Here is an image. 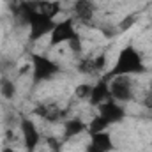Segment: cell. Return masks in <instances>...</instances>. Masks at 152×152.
<instances>
[{
    "instance_id": "1",
    "label": "cell",
    "mask_w": 152,
    "mask_h": 152,
    "mask_svg": "<svg viewBox=\"0 0 152 152\" xmlns=\"http://www.w3.org/2000/svg\"><path fill=\"white\" fill-rule=\"evenodd\" d=\"M147 71V66L143 62V57L140 55V51L133 46H126L120 50L117 60H115L113 67L106 73L104 80H112L115 76H136L143 75Z\"/></svg>"
},
{
    "instance_id": "2",
    "label": "cell",
    "mask_w": 152,
    "mask_h": 152,
    "mask_svg": "<svg viewBox=\"0 0 152 152\" xmlns=\"http://www.w3.org/2000/svg\"><path fill=\"white\" fill-rule=\"evenodd\" d=\"M30 69H32L34 83L48 81L60 73V66L55 60H51L44 55H37V53L30 55Z\"/></svg>"
},
{
    "instance_id": "3",
    "label": "cell",
    "mask_w": 152,
    "mask_h": 152,
    "mask_svg": "<svg viewBox=\"0 0 152 152\" xmlns=\"http://www.w3.org/2000/svg\"><path fill=\"white\" fill-rule=\"evenodd\" d=\"M78 37L80 36L76 32L75 18H67V20H62V21H57L55 28L50 34V46L55 48V46H60L64 42H71Z\"/></svg>"
},
{
    "instance_id": "4",
    "label": "cell",
    "mask_w": 152,
    "mask_h": 152,
    "mask_svg": "<svg viewBox=\"0 0 152 152\" xmlns=\"http://www.w3.org/2000/svg\"><path fill=\"white\" fill-rule=\"evenodd\" d=\"M110 85V94L115 101L118 103H127L133 99V83H131V76H115L112 80H108Z\"/></svg>"
},
{
    "instance_id": "5",
    "label": "cell",
    "mask_w": 152,
    "mask_h": 152,
    "mask_svg": "<svg viewBox=\"0 0 152 152\" xmlns=\"http://www.w3.org/2000/svg\"><path fill=\"white\" fill-rule=\"evenodd\" d=\"M20 131L23 136L25 149L28 152H34L41 143V133H39L37 126L34 124V120L30 117H21L20 118Z\"/></svg>"
},
{
    "instance_id": "6",
    "label": "cell",
    "mask_w": 152,
    "mask_h": 152,
    "mask_svg": "<svg viewBox=\"0 0 152 152\" xmlns=\"http://www.w3.org/2000/svg\"><path fill=\"white\" fill-rule=\"evenodd\" d=\"M97 108H99V113L97 115H99L108 126L117 124V122H122V120L126 118V108L122 106V103L115 101L113 97H110L108 101H104V103L99 104Z\"/></svg>"
},
{
    "instance_id": "7",
    "label": "cell",
    "mask_w": 152,
    "mask_h": 152,
    "mask_svg": "<svg viewBox=\"0 0 152 152\" xmlns=\"http://www.w3.org/2000/svg\"><path fill=\"white\" fill-rule=\"evenodd\" d=\"M90 140L85 147V152H112L115 149L113 136L108 131H97V133H88Z\"/></svg>"
},
{
    "instance_id": "8",
    "label": "cell",
    "mask_w": 152,
    "mask_h": 152,
    "mask_svg": "<svg viewBox=\"0 0 152 152\" xmlns=\"http://www.w3.org/2000/svg\"><path fill=\"white\" fill-rule=\"evenodd\" d=\"M112 97V94H110V85H108V80H99L96 85H92V90H90V96H88V101H90V104H94V106H99V104H103L104 101H108Z\"/></svg>"
},
{
    "instance_id": "9",
    "label": "cell",
    "mask_w": 152,
    "mask_h": 152,
    "mask_svg": "<svg viewBox=\"0 0 152 152\" xmlns=\"http://www.w3.org/2000/svg\"><path fill=\"white\" fill-rule=\"evenodd\" d=\"M34 115H39L41 118L50 120V122L64 118V112L57 104H48V103H42V104H39L37 108H34Z\"/></svg>"
},
{
    "instance_id": "10",
    "label": "cell",
    "mask_w": 152,
    "mask_h": 152,
    "mask_svg": "<svg viewBox=\"0 0 152 152\" xmlns=\"http://www.w3.org/2000/svg\"><path fill=\"white\" fill-rule=\"evenodd\" d=\"M83 131H87V124L81 118H67L64 120V138H75L78 134H81Z\"/></svg>"
},
{
    "instance_id": "11",
    "label": "cell",
    "mask_w": 152,
    "mask_h": 152,
    "mask_svg": "<svg viewBox=\"0 0 152 152\" xmlns=\"http://www.w3.org/2000/svg\"><path fill=\"white\" fill-rule=\"evenodd\" d=\"M75 14L78 21H90L94 18V9H92V2L90 0H78L75 4Z\"/></svg>"
},
{
    "instance_id": "12",
    "label": "cell",
    "mask_w": 152,
    "mask_h": 152,
    "mask_svg": "<svg viewBox=\"0 0 152 152\" xmlns=\"http://www.w3.org/2000/svg\"><path fill=\"white\" fill-rule=\"evenodd\" d=\"M0 94L5 99H12L16 96V85H14V81L9 80V78H2L0 80Z\"/></svg>"
},
{
    "instance_id": "13",
    "label": "cell",
    "mask_w": 152,
    "mask_h": 152,
    "mask_svg": "<svg viewBox=\"0 0 152 152\" xmlns=\"http://www.w3.org/2000/svg\"><path fill=\"white\" fill-rule=\"evenodd\" d=\"M90 90H92V87L90 85H85V83H81V85H78L75 90V96L76 97H80V99H88V96H90Z\"/></svg>"
},
{
    "instance_id": "14",
    "label": "cell",
    "mask_w": 152,
    "mask_h": 152,
    "mask_svg": "<svg viewBox=\"0 0 152 152\" xmlns=\"http://www.w3.org/2000/svg\"><path fill=\"white\" fill-rule=\"evenodd\" d=\"M143 106L149 108V110H152V90H149V92L145 94V97H143Z\"/></svg>"
},
{
    "instance_id": "15",
    "label": "cell",
    "mask_w": 152,
    "mask_h": 152,
    "mask_svg": "<svg viewBox=\"0 0 152 152\" xmlns=\"http://www.w3.org/2000/svg\"><path fill=\"white\" fill-rule=\"evenodd\" d=\"M2 152H20V151L12 149V147H9V145H4V147H2Z\"/></svg>"
}]
</instances>
